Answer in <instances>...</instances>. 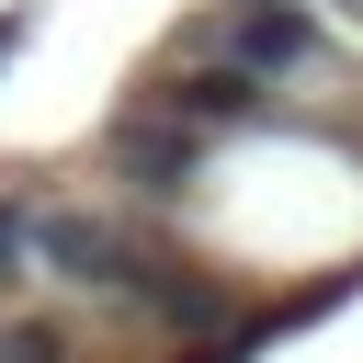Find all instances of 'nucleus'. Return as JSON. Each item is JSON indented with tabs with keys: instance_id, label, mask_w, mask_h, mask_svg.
Returning a JSON list of instances; mask_svg holds the SVG:
<instances>
[{
	"instance_id": "f257e3e1",
	"label": "nucleus",
	"mask_w": 363,
	"mask_h": 363,
	"mask_svg": "<svg viewBox=\"0 0 363 363\" xmlns=\"http://www.w3.org/2000/svg\"><path fill=\"white\" fill-rule=\"evenodd\" d=\"M113 147H125V170H136L147 204H182V193H193V159H204V125H182V113L147 91V102L113 125Z\"/></svg>"
},
{
	"instance_id": "f03ea898",
	"label": "nucleus",
	"mask_w": 363,
	"mask_h": 363,
	"mask_svg": "<svg viewBox=\"0 0 363 363\" xmlns=\"http://www.w3.org/2000/svg\"><path fill=\"white\" fill-rule=\"evenodd\" d=\"M227 68H250V79L318 68V11L306 0H238L227 11Z\"/></svg>"
},
{
	"instance_id": "7ed1b4c3",
	"label": "nucleus",
	"mask_w": 363,
	"mask_h": 363,
	"mask_svg": "<svg viewBox=\"0 0 363 363\" xmlns=\"http://www.w3.org/2000/svg\"><path fill=\"white\" fill-rule=\"evenodd\" d=\"M159 102H170L182 125H204V136H216V125L238 136V125H261V113H272V91H261L250 68H182V79L159 91Z\"/></svg>"
}]
</instances>
